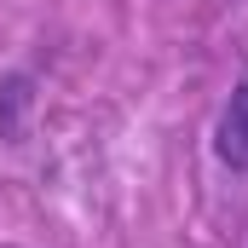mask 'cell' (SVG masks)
Returning a JSON list of instances; mask_svg holds the SVG:
<instances>
[{"label":"cell","mask_w":248,"mask_h":248,"mask_svg":"<svg viewBox=\"0 0 248 248\" xmlns=\"http://www.w3.org/2000/svg\"><path fill=\"white\" fill-rule=\"evenodd\" d=\"M214 156H219V168L248 173V75L231 87V98H225V110H219V127H214Z\"/></svg>","instance_id":"cell-1"},{"label":"cell","mask_w":248,"mask_h":248,"mask_svg":"<svg viewBox=\"0 0 248 248\" xmlns=\"http://www.w3.org/2000/svg\"><path fill=\"white\" fill-rule=\"evenodd\" d=\"M35 116V75L29 69H6L0 75V144H23Z\"/></svg>","instance_id":"cell-2"}]
</instances>
